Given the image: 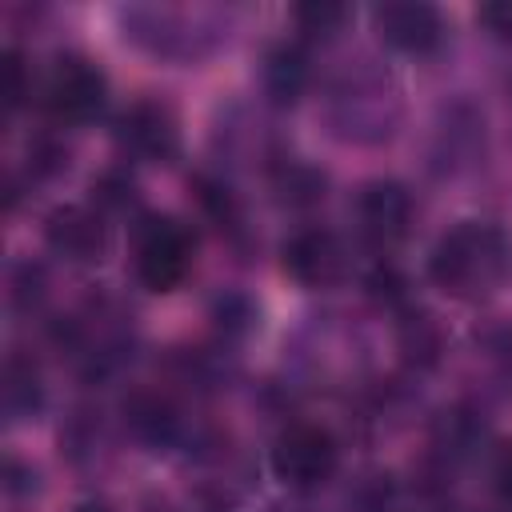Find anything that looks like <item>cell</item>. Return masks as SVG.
<instances>
[{
	"label": "cell",
	"instance_id": "1",
	"mask_svg": "<svg viewBox=\"0 0 512 512\" xmlns=\"http://www.w3.org/2000/svg\"><path fill=\"white\" fill-rule=\"evenodd\" d=\"M512 272V236L488 220H460L428 252L432 284L452 300H484Z\"/></svg>",
	"mask_w": 512,
	"mask_h": 512
},
{
	"label": "cell",
	"instance_id": "2",
	"mask_svg": "<svg viewBox=\"0 0 512 512\" xmlns=\"http://www.w3.org/2000/svg\"><path fill=\"white\" fill-rule=\"evenodd\" d=\"M196 240L176 216H140L132 228V272L148 292H172L188 280Z\"/></svg>",
	"mask_w": 512,
	"mask_h": 512
},
{
	"label": "cell",
	"instance_id": "3",
	"mask_svg": "<svg viewBox=\"0 0 512 512\" xmlns=\"http://www.w3.org/2000/svg\"><path fill=\"white\" fill-rule=\"evenodd\" d=\"M40 104L56 124H88L108 104V76L96 60L80 52H64L48 64L40 80Z\"/></svg>",
	"mask_w": 512,
	"mask_h": 512
},
{
	"label": "cell",
	"instance_id": "4",
	"mask_svg": "<svg viewBox=\"0 0 512 512\" xmlns=\"http://www.w3.org/2000/svg\"><path fill=\"white\" fill-rule=\"evenodd\" d=\"M268 460H272V472L280 484H288L296 492H316L336 476L340 448H336V436L328 428L300 420L276 436Z\"/></svg>",
	"mask_w": 512,
	"mask_h": 512
},
{
	"label": "cell",
	"instance_id": "5",
	"mask_svg": "<svg viewBox=\"0 0 512 512\" xmlns=\"http://www.w3.org/2000/svg\"><path fill=\"white\" fill-rule=\"evenodd\" d=\"M116 144L148 164H172L180 152V124L168 104L160 100H136L116 116Z\"/></svg>",
	"mask_w": 512,
	"mask_h": 512
},
{
	"label": "cell",
	"instance_id": "6",
	"mask_svg": "<svg viewBox=\"0 0 512 512\" xmlns=\"http://www.w3.org/2000/svg\"><path fill=\"white\" fill-rule=\"evenodd\" d=\"M284 272L300 288H332L348 276V248L328 228H300L280 248Z\"/></svg>",
	"mask_w": 512,
	"mask_h": 512
},
{
	"label": "cell",
	"instance_id": "7",
	"mask_svg": "<svg viewBox=\"0 0 512 512\" xmlns=\"http://www.w3.org/2000/svg\"><path fill=\"white\" fill-rule=\"evenodd\" d=\"M372 28L388 48L404 56H428L444 40V16L424 0H388L372 8Z\"/></svg>",
	"mask_w": 512,
	"mask_h": 512
},
{
	"label": "cell",
	"instance_id": "8",
	"mask_svg": "<svg viewBox=\"0 0 512 512\" xmlns=\"http://www.w3.org/2000/svg\"><path fill=\"white\" fill-rule=\"evenodd\" d=\"M44 244L68 264H96L108 248L104 212L88 204H56L44 216Z\"/></svg>",
	"mask_w": 512,
	"mask_h": 512
},
{
	"label": "cell",
	"instance_id": "9",
	"mask_svg": "<svg viewBox=\"0 0 512 512\" xmlns=\"http://www.w3.org/2000/svg\"><path fill=\"white\" fill-rule=\"evenodd\" d=\"M416 216L412 192L400 180H368L356 196V224L376 248H392L408 236Z\"/></svg>",
	"mask_w": 512,
	"mask_h": 512
},
{
	"label": "cell",
	"instance_id": "10",
	"mask_svg": "<svg viewBox=\"0 0 512 512\" xmlns=\"http://www.w3.org/2000/svg\"><path fill=\"white\" fill-rule=\"evenodd\" d=\"M332 124L348 140H380L396 124V96L384 92V84L348 80L332 96Z\"/></svg>",
	"mask_w": 512,
	"mask_h": 512
},
{
	"label": "cell",
	"instance_id": "11",
	"mask_svg": "<svg viewBox=\"0 0 512 512\" xmlns=\"http://www.w3.org/2000/svg\"><path fill=\"white\" fill-rule=\"evenodd\" d=\"M308 76H312V68H308V56H304V48L300 44H272L268 52H264V68H260V84H264V92H268V100L272 104H296L300 96H304V88H308Z\"/></svg>",
	"mask_w": 512,
	"mask_h": 512
},
{
	"label": "cell",
	"instance_id": "12",
	"mask_svg": "<svg viewBox=\"0 0 512 512\" xmlns=\"http://www.w3.org/2000/svg\"><path fill=\"white\" fill-rule=\"evenodd\" d=\"M124 420H128L132 436L152 444V448H168L180 436V412L164 396H156V392H136L124 404Z\"/></svg>",
	"mask_w": 512,
	"mask_h": 512
},
{
	"label": "cell",
	"instance_id": "13",
	"mask_svg": "<svg viewBox=\"0 0 512 512\" xmlns=\"http://www.w3.org/2000/svg\"><path fill=\"white\" fill-rule=\"evenodd\" d=\"M396 344H400V352H404V360H408L412 368H432V364H440V356H444V332H440L436 316H428V312H420V308L400 312Z\"/></svg>",
	"mask_w": 512,
	"mask_h": 512
},
{
	"label": "cell",
	"instance_id": "14",
	"mask_svg": "<svg viewBox=\"0 0 512 512\" xmlns=\"http://www.w3.org/2000/svg\"><path fill=\"white\" fill-rule=\"evenodd\" d=\"M4 412H8V420H32L36 412H40V404H44V380H40V368L28 360V356H20V352H12L8 356V364H4Z\"/></svg>",
	"mask_w": 512,
	"mask_h": 512
},
{
	"label": "cell",
	"instance_id": "15",
	"mask_svg": "<svg viewBox=\"0 0 512 512\" xmlns=\"http://www.w3.org/2000/svg\"><path fill=\"white\" fill-rule=\"evenodd\" d=\"M272 188H276V196H280L284 204L308 208V204H320V200H324L328 180H324V172H316V168L304 164V160H280V168L272 172Z\"/></svg>",
	"mask_w": 512,
	"mask_h": 512
},
{
	"label": "cell",
	"instance_id": "16",
	"mask_svg": "<svg viewBox=\"0 0 512 512\" xmlns=\"http://www.w3.org/2000/svg\"><path fill=\"white\" fill-rule=\"evenodd\" d=\"M292 20H296V28H300L304 36L328 40V36H336V32L348 24V8H344V4L312 0V4H296V8H292Z\"/></svg>",
	"mask_w": 512,
	"mask_h": 512
},
{
	"label": "cell",
	"instance_id": "17",
	"mask_svg": "<svg viewBox=\"0 0 512 512\" xmlns=\"http://www.w3.org/2000/svg\"><path fill=\"white\" fill-rule=\"evenodd\" d=\"M196 196H200V204L208 208V216H212L220 228H236V224H240L236 192H232L224 180H208V176H200V180H196Z\"/></svg>",
	"mask_w": 512,
	"mask_h": 512
},
{
	"label": "cell",
	"instance_id": "18",
	"mask_svg": "<svg viewBox=\"0 0 512 512\" xmlns=\"http://www.w3.org/2000/svg\"><path fill=\"white\" fill-rule=\"evenodd\" d=\"M212 316H216V324H220L228 336H248V332L260 324V312H256V304H252L248 296H240V292H228V296H220Z\"/></svg>",
	"mask_w": 512,
	"mask_h": 512
},
{
	"label": "cell",
	"instance_id": "19",
	"mask_svg": "<svg viewBox=\"0 0 512 512\" xmlns=\"http://www.w3.org/2000/svg\"><path fill=\"white\" fill-rule=\"evenodd\" d=\"M0 72H4V104H8V112H16V108L32 96V76H28L24 52H20V48H8Z\"/></svg>",
	"mask_w": 512,
	"mask_h": 512
},
{
	"label": "cell",
	"instance_id": "20",
	"mask_svg": "<svg viewBox=\"0 0 512 512\" xmlns=\"http://www.w3.org/2000/svg\"><path fill=\"white\" fill-rule=\"evenodd\" d=\"M408 284H404V276L392 268V264H376L372 272H368V292L376 296V300H384V304H404L408 300V292H404Z\"/></svg>",
	"mask_w": 512,
	"mask_h": 512
},
{
	"label": "cell",
	"instance_id": "21",
	"mask_svg": "<svg viewBox=\"0 0 512 512\" xmlns=\"http://www.w3.org/2000/svg\"><path fill=\"white\" fill-rule=\"evenodd\" d=\"M476 20L484 24V32L500 44H512V0H492V4H480Z\"/></svg>",
	"mask_w": 512,
	"mask_h": 512
},
{
	"label": "cell",
	"instance_id": "22",
	"mask_svg": "<svg viewBox=\"0 0 512 512\" xmlns=\"http://www.w3.org/2000/svg\"><path fill=\"white\" fill-rule=\"evenodd\" d=\"M92 192H96V204L100 208H128L132 204V180L120 176V172H104L92 184Z\"/></svg>",
	"mask_w": 512,
	"mask_h": 512
},
{
	"label": "cell",
	"instance_id": "23",
	"mask_svg": "<svg viewBox=\"0 0 512 512\" xmlns=\"http://www.w3.org/2000/svg\"><path fill=\"white\" fill-rule=\"evenodd\" d=\"M44 296V276H40V268H32V264H24L20 272H16V280H12V300L16 304H36Z\"/></svg>",
	"mask_w": 512,
	"mask_h": 512
},
{
	"label": "cell",
	"instance_id": "24",
	"mask_svg": "<svg viewBox=\"0 0 512 512\" xmlns=\"http://www.w3.org/2000/svg\"><path fill=\"white\" fill-rule=\"evenodd\" d=\"M492 484H496V492L512 504V440L500 444L496 456H492Z\"/></svg>",
	"mask_w": 512,
	"mask_h": 512
},
{
	"label": "cell",
	"instance_id": "25",
	"mask_svg": "<svg viewBox=\"0 0 512 512\" xmlns=\"http://www.w3.org/2000/svg\"><path fill=\"white\" fill-rule=\"evenodd\" d=\"M4 488H8L12 496L36 492V472H32V468H24L16 456H8V464H4Z\"/></svg>",
	"mask_w": 512,
	"mask_h": 512
},
{
	"label": "cell",
	"instance_id": "26",
	"mask_svg": "<svg viewBox=\"0 0 512 512\" xmlns=\"http://www.w3.org/2000/svg\"><path fill=\"white\" fill-rule=\"evenodd\" d=\"M72 512H112L108 504H96V500H88V504H80V508H72Z\"/></svg>",
	"mask_w": 512,
	"mask_h": 512
}]
</instances>
